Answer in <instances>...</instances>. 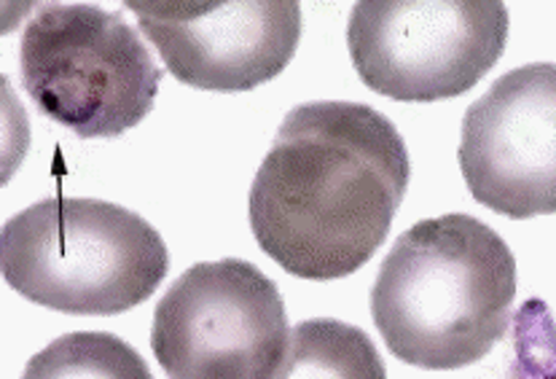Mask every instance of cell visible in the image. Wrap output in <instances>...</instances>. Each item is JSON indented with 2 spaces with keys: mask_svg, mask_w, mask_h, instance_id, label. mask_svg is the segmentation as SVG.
I'll use <instances>...</instances> for the list:
<instances>
[{
  "mask_svg": "<svg viewBox=\"0 0 556 379\" xmlns=\"http://www.w3.org/2000/svg\"><path fill=\"white\" fill-rule=\"evenodd\" d=\"M408 180L406 143L384 113L344 100L296 105L253 178V237L288 275L339 280L382 248Z\"/></svg>",
  "mask_w": 556,
  "mask_h": 379,
  "instance_id": "1",
  "label": "cell"
},
{
  "mask_svg": "<svg viewBox=\"0 0 556 379\" xmlns=\"http://www.w3.org/2000/svg\"><path fill=\"white\" fill-rule=\"evenodd\" d=\"M516 258L484 220L450 213L395 240L371 288V318L408 366L452 371L479 364L510 326Z\"/></svg>",
  "mask_w": 556,
  "mask_h": 379,
  "instance_id": "2",
  "label": "cell"
},
{
  "mask_svg": "<svg viewBox=\"0 0 556 379\" xmlns=\"http://www.w3.org/2000/svg\"><path fill=\"white\" fill-rule=\"evenodd\" d=\"M3 280L65 315H122L169 271L162 235L138 213L89 197H49L5 220Z\"/></svg>",
  "mask_w": 556,
  "mask_h": 379,
  "instance_id": "3",
  "label": "cell"
},
{
  "mask_svg": "<svg viewBox=\"0 0 556 379\" xmlns=\"http://www.w3.org/2000/svg\"><path fill=\"white\" fill-rule=\"evenodd\" d=\"M22 87L81 140L118 138L153 111L162 71L143 38L92 3H49L25 27Z\"/></svg>",
  "mask_w": 556,
  "mask_h": 379,
  "instance_id": "4",
  "label": "cell"
},
{
  "mask_svg": "<svg viewBox=\"0 0 556 379\" xmlns=\"http://www.w3.org/2000/svg\"><path fill=\"white\" fill-rule=\"evenodd\" d=\"M506 43L501 0H363L348 22V52L361 81L399 103L470 92Z\"/></svg>",
  "mask_w": 556,
  "mask_h": 379,
  "instance_id": "5",
  "label": "cell"
},
{
  "mask_svg": "<svg viewBox=\"0 0 556 379\" xmlns=\"http://www.w3.org/2000/svg\"><path fill=\"white\" fill-rule=\"evenodd\" d=\"M286 344L280 288L245 258L194 264L153 309L151 350L167 379H269Z\"/></svg>",
  "mask_w": 556,
  "mask_h": 379,
  "instance_id": "6",
  "label": "cell"
},
{
  "mask_svg": "<svg viewBox=\"0 0 556 379\" xmlns=\"http://www.w3.org/2000/svg\"><path fill=\"white\" fill-rule=\"evenodd\" d=\"M457 162L468 191L497 216L556 213V65L503 73L463 118Z\"/></svg>",
  "mask_w": 556,
  "mask_h": 379,
  "instance_id": "7",
  "label": "cell"
},
{
  "mask_svg": "<svg viewBox=\"0 0 556 379\" xmlns=\"http://www.w3.org/2000/svg\"><path fill=\"white\" fill-rule=\"evenodd\" d=\"M143 36L180 84L251 92L291 65L304 20L296 0H129Z\"/></svg>",
  "mask_w": 556,
  "mask_h": 379,
  "instance_id": "8",
  "label": "cell"
},
{
  "mask_svg": "<svg viewBox=\"0 0 556 379\" xmlns=\"http://www.w3.org/2000/svg\"><path fill=\"white\" fill-rule=\"evenodd\" d=\"M269 379H388V369L363 328L312 318L288 333L286 353Z\"/></svg>",
  "mask_w": 556,
  "mask_h": 379,
  "instance_id": "9",
  "label": "cell"
},
{
  "mask_svg": "<svg viewBox=\"0 0 556 379\" xmlns=\"http://www.w3.org/2000/svg\"><path fill=\"white\" fill-rule=\"evenodd\" d=\"M22 379H153L143 355L116 333L73 331L33 355Z\"/></svg>",
  "mask_w": 556,
  "mask_h": 379,
  "instance_id": "10",
  "label": "cell"
}]
</instances>
